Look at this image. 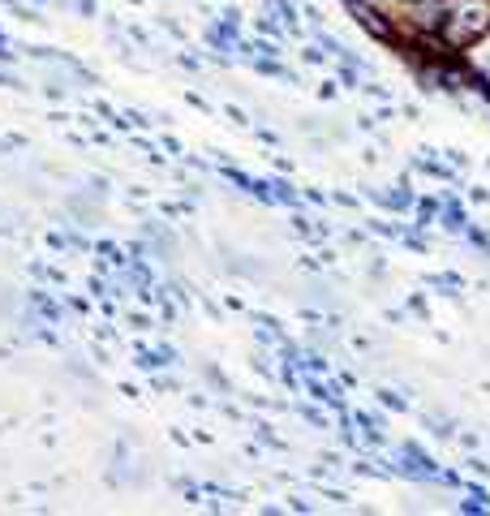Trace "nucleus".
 Here are the masks:
<instances>
[{
  "label": "nucleus",
  "instance_id": "nucleus-1",
  "mask_svg": "<svg viewBox=\"0 0 490 516\" xmlns=\"http://www.w3.org/2000/svg\"><path fill=\"white\" fill-rule=\"evenodd\" d=\"M439 35L452 43L456 52L473 48L490 35V0H452V9L443 13Z\"/></svg>",
  "mask_w": 490,
  "mask_h": 516
},
{
  "label": "nucleus",
  "instance_id": "nucleus-2",
  "mask_svg": "<svg viewBox=\"0 0 490 516\" xmlns=\"http://www.w3.org/2000/svg\"><path fill=\"white\" fill-rule=\"evenodd\" d=\"M353 13H357V22H362L374 39L396 43V26H392V18H387V13H383L379 5H362V0H353Z\"/></svg>",
  "mask_w": 490,
  "mask_h": 516
}]
</instances>
